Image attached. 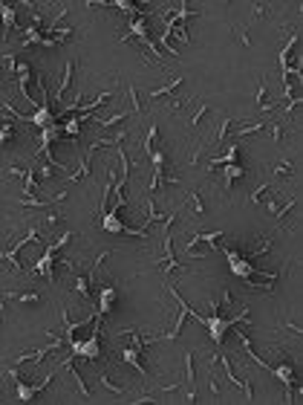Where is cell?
I'll use <instances>...</instances> for the list:
<instances>
[{
	"label": "cell",
	"mask_w": 303,
	"mask_h": 405,
	"mask_svg": "<svg viewBox=\"0 0 303 405\" xmlns=\"http://www.w3.org/2000/svg\"><path fill=\"white\" fill-rule=\"evenodd\" d=\"M9 379L15 382V394H17V400H23V403H29V400H35L41 391H47V385H50L52 379H55V373H47V379L41 382V385H26L23 379H20V373L15 371V368H9Z\"/></svg>",
	"instance_id": "cell-1"
},
{
	"label": "cell",
	"mask_w": 303,
	"mask_h": 405,
	"mask_svg": "<svg viewBox=\"0 0 303 405\" xmlns=\"http://www.w3.org/2000/svg\"><path fill=\"white\" fill-rule=\"evenodd\" d=\"M217 362H222V368H225V373H228V379H231L237 388L243 391V397L252 403V388H249V382H246V379H240V376L234 373V368H231V359H228V356H217Z\"/></svg>",
	"instance_id": "cell-2"
},
{
	"label": "cell",
	"mask_w": 303,
	"mask_h": 405,
	"mask_svg": "<svg viewBox=\"0 0 303 405\" xmlns=\"http://www.w3.org/2000/svg\"><path fill=\"white\" fill-rule=\"evenodd\" d=\"M0 20H3V35H0V41H9V32L15 29V6H12V3H0Z\"/></svg>",
	"instance_id": "cell-3"
},
{
	"label": "cell",
	"mask_w": 303,
	"mask_h": 405,
	"mask_svg": "<svg viewBox=\"0 0 303 405\" xmlns=\"http://www.w3.org/2000/svg\"><path fill=\"white\" fill-rule=\"evenodd\" d=\"M99 316L104 319L110 310H113V304H116V287L113 284H107V287H101V292H99Z\"/></svg>",
	"instance_id": "cell-4"
},
{
	"label": "cell",
	"mask_w": 303,
	"mask_h": 405,
	"mask_svg": "<svg viewBox=\"0 0 303 405\" xmlns=\"http://www.w3.org/2000/svg\"><path fill=\"white\" fill-rule=\"evenodd\" d=\"M237 153H240V145L234 142V145H231L228 151L222 153V156H214V159H208V171H211V168H217V165H234L237 159H240Z\"/></svg>",
	"instance_id": "cell-5"
},
{
	"label": "cell",
	"mask_w": 303,
	"mask_h": 405,
	"mask_svg": "<svg viewBox=\"0 0 303 405\" xmlns=\"http://www.w3.org/2000/svg\"><path fill=\"white\" fill-rule=\"evenodd\" d=\"M17 142V128L12 122H0V148H12Z\"/></svg>",
	"instance_id": "cell-6"
},
{
	"label": "cell",
	"mask_w": 303,
	"mask_h": 405,
	"mask_svg": "<svg viewBox=\"0 0 303 405\" xmlns=\"http://www.w3.org/2000/svg\"><path fill=\"white\" fill-rule=\"evenodd\" d=\"M61 365H64V368H67L69 373H72V379H75V388H78V394H81L84 400H90V388L84 385V379H81V373H78V368H75V362H72V359H64Z\"/></svg>",
	"instance_id": "cell-7"
},
{
	"label": "cell",
	"mask_w": 303,
	"mask_h": 405,
	"mask_svg": "<svg viewBox=\"0 0 303 405\" xmlns=\"http://www.w3.org/2000/svg\"><path fill=\"white\" fill-rule=\"evenodd\" d=\"M243 174H246V168H240V165H225V171H222V180H225V194H231L234 180H240Z\"/></svg>",
	"instance_id": "cell-8"
},
{
	"label": "cell",
	"mask_w": 303,
	"mask_h": 405,
	"mask_svg": "<svg viewBox=\"0 0 303 405\" xmlns=\"http://www.w3.org/2000/svg\"><path fill=\"white\" fill-rule=\"evenodd\" d=\"M185 373H188V403L197 400V391H194V353H185Z\"/></svg>",
	"instance_id": "cell-9"
},
{
	"label": "cell",
	"mask_w": 303,
	"mask_h": 405,
	"mask_svg": "<svg viewBox=\"0 0 303 405\" xmlns=\"http://www.w3.org/2000/svg\"><path fill=\"white\" fill-rule=\"evenodd\" d=\"M3 298H15L20 304H41V295L35 289H29V292H3Z\"/></svg>",
	"instance_id": "cell-10"
},
{
	"label": "cell",
	"mask_w": 303,
	"mask_h": 405,
	"mask_svg": "<svg viewBox=\"0 0 303 405\" xmlns=\"http://www.w3.org/2000/svg\"><path fill=\"white\" fill-rule=\"evenodd\" d=\"M75 64H78V61H69V64H67V69H64V81H61V84H58V90H55V99H61V96L67 93V87L72 84V72H75Z\"/></svg>",
	"instance_id": "cell-11"
},
{
	"label": "cell",
	"mask_w": 303,
	"mask_h": 405,
	"mask_svg": "<svg viewBox=\"0 0 303 405\" xmlns=\"http://www.w3.org/2000/svg\"><path fill=\"white\" fill-rule=\"evenodd\" d=\"M185 84V75H179V78H173L170 84H165L162 90H151V99H162V96H168V93H173L176 87H182Z\"/></svg>",
	"instance_id": "cell-12"
},
{
	"label": "cell",
	"mask_w": 303,
	"mask_h": 405,
	"mask_svg": "<svg viewBox=\"0 0 303 405\" xmlns=\"http://www.w3.org/2000/svg\"><path fill=\"white\" fill-rule=\"evenodd\" d=\"M156 136H159V128H156V125H151V128H148V136H145V142H142V151L148 153V156H151V153L156 151V148H153Z\"/></svg>",
	"instance_id": "cell-13"
},
{
	"label": "cell",
	"mask_w": 303,
	"mask_h": 405,
	"mask_svg": "<svg viewBox=\"0 0 303 405\" xmlns=\"http://www.w3.org/2000/svg\"><path fill=\"white\" fill-rule=\"evenodd\" d=\"M99 382H101V385H104L107 391H110V394H116V397H121V394H127V388H121V385H116V382H113V379H110L107 373H101V376H99Z\"/></svg>",
	"instance_id": "cell-14"
},
{
	"label": "cell",
	"mask_w": 303,
	"mask_h": 405,
	"mask_svg": "<svg viewBox=\"0 0 303 405\" xmlns=\"http://www.w3.org/2000/svg\"><path fill=\"white\" fill-rule=\"evenodd\" d=\"M188 202H191V211H194V214H205V202H202V197L200 194H197V191H191V194H188Z\"/></svg>",
	"instance_id": "cell-15"
},
{
	"label": "cell",
	"mask_w": 303,
	"mask_h": 405,
	"mask_svg": "<svg viewBox=\"0 0 303 405\" xmlns=\"http://www.w3.org/2000/svg\"><path fill=\"white\" fill-rule=\"evenodd\" d=\"M292 174H295V168H292V162H286V159L271 168V177H274V180H277V177H292Z\"/></svg>",
	"instance_id": "cell-16"
},
{
	"label": "cell",
	"mask_w": 303,
	"mask_h": 405,
	"mask_svg": "<svg viewBox=\"0 0 303 405\" xmlns=\"http://www.w3.org/2000/svg\"><path fill=\"white\" fill-rule=\"evenodd\" d=\"M269 188H271V180H263V183H260V186L249 194V200H252V202H260V200H263V194H266Z\"/></svg>",
	"instance_id": "cell-17"
},
{
	"label": "cell",
	"mask_w": 303,
	"mask_h": 405,
	"mask_svg": "<svg viewBox=\"0 0 303 405\" xmlns=\"http://www.w3.org/2000/svg\"><path fill=\"white\" fill-rule=\"evenodd\" d=\"M130 116V110H118L116 116H110V119H104V122H101V131H107V128H113V125H116V122H124V119Z\"/></svg>",
	"instance_id": "cell-18"
},
{
	"label": "cell",
	"mask_w": 303,
	"mask_h": 405,
	"mask_svg": "<svg viewBox=\"0 0 303 405\" xmlns=\"http://www.w3.org/2000/svg\"><path fill=\"white\" fill-rule=\"evenodd\" d=\"M38 180H41V183H52V180H55V168H52L50 162H47V165H41V171H38Z\"/></svg>",
	"instance_id": "cell-19"
},
{
	"label": "cell",
	"mask_w": 303,
	"mask_h": 405,
	"mask_svg": "<svg viewBox=\"0 0 303 405\" xmlns=\"http://www.w3.org/2000/svg\"><path fill=\"white\" fill-rule=\"evenodd\" d=\"M231 122H234V119H222V122H219V128H217V136H214L217 142H222V139L228 136V131H231Z\"/></svg>",
	"instance_id": "cell-20"
},
{
	"label": "cell",
	"mask_w": 303,
	"mask_h": 405,
	"mask_svg": "<svg viewBox=\"0 0 303 405\" xmlns=\"http://www.w3.org/2000/svg\"><path fill=\"white\" fill-rule=\"evenodd\" d=\"M58 223H61V214H58V211H52V214H47V217L41 220V229L47 226V232H50L52 226H58Z\"/></svg>",
	"instance_id": "cell-21"
},
{
	"label": "cell",
	"mask_w": 303,
	"mask_h": 405,
	"mask_svg": "<svg viewBox=\"0 0 303 405\" xmlns=\"http://www.w3.org/2000/svg\"><path fill=\"white\" fill-rule=\"evenodd\" d=\"M205 113H211V107H208V104H202L200 110L194 113V119H191V128H194V131H197V125H200V119L205 116Z\"/></svg>",
	"instance_id": "cell-22"
},
{
	"label": "cell",
	"mask_w": 303,
	"mask_h": 405,
	"mask_svg": "<svg viewBox=\"0 0 303 405\" xmlns=\"http://www.w3.org/2000/svg\"><path fill=\"white\" fill-rule=\"evenodd\" d=\"M283 134H286L283 125H274V128H271V139H274V142H283Z\"/></svg>",
	"instance_id": "cell-23"
},
{
	"label": "cell",
	"mask_w": 303,
	"mask_h": 405,
	"mask_svg": "<svg viewBox=\"0 0 303 405\" xmlns=\"http://www.w3.org/2000/svg\"><path fill=\"white\" fill-rule=\"evenodd\" d=\"M254 99H257V104H266V78L260 81V87H257V96H254Z\"/></svg>",
	"instance_id": "cell-24"
},
{
	"label": "cell",
	"mask_w": 303,
	"mask_h": 405,
	"mask_svg": "<svg viewBox=\"0 0 303 405\" xmlns=\"http://www.w3.org/2000/svg\"><path fill=\"white\" fill-rule=\"evenodd\" d=\"M6 174H12V177H26V171L20 168V165H9V168H6Z\"/></svg>",
	"instance_id": "cell-25"
},
{
	"label": "cell",
	"mask_w": 303,
	"mask_h": 405,
	"mask_svg": "<svg viewBox=\"0 0 303 405\" xmlns=\"http://www.w3.org/2000/svg\"><path fill=\"white\" fill-rule=\"evenodd\" d=\"M0 321H3V313H0Z\"/></svg>",
	"instance_id": "cell-26"
}]
</instances>
